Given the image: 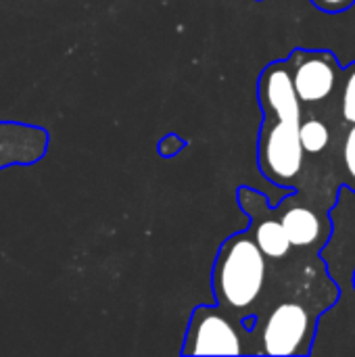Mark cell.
<instances>
[{
  "label": "cell",
  "mask_w": 355,
  "mask_h": 357,
  "mask_svg": "<svg viewBox=\"0 0 355 357\" xmlns=\"http://www.w3.org/2000/svg\"><path fill=\"white\" fill-rule=\"evenodd\" d=\"M312 2L324 13H343L355 4V0H312Z\"/></svg>",
  "instance_id": "7c38bea8"
},
{
  "label": "cell",
  "mask_w": 355,
  "mask_h": 357,
  "mask_svg": "<svg viewBox=\"0 0 355 357\" xmlns=\"http://www.w3.org/2000/svg\"><path fill=\"white\" fill-rule=\"evenodd\" d=\"M239 201L243 205V211L249 213L253 226H251V234L253 241L257 243L259 251L268 257V259H282L289 255L291 251V241L282 228V222L268 215V209L264 205L262 195H257L251 188H241L239 190Z\"/></svg>",
  "instance_id": "8992f818"
},
{
  "label": "cell",
  "mask_w": 355,
  "mask_h": 357,
  "mask_svg": "<svg viewBox=\"0 0 355 357\" xmlns=\"http://www.w3.org/2000/svg\"><path fill=\"white\" fill-rule=\"evenodd\" d=\"M343 163H345V172H347V184L355 190V123H352V128L345 136Z\"/></svg>",
  "instance_id": "8fae6325"
},
{
  "label": "cell",
  "mask_w": 355,
  "mask_h": 357,
  "mask_svg": "<svg viewBox=\"0 0 355 357\" xmlns=\"http://www.w3.org/2000/svg\"><path fill=\"white\" fill-rule=\"evenodd\" d=\"M182 146H184V140H180L178 136L169 134V136H165L159 142V153H161V157H174Z\"/></svg>",
  "instance_id": "4fadbf2b"
},
{
  "label": "cell",
  "mask_w": 355,
  "mask_h": 357,
  "mask_svg": "<svg viewBox=\"0 0 355 357\" xmlns=\"http://www.w3.org/2000/svg\"><path fill=\"white\" fill-rule=\"evenodd\" d=\"M328 140H331V132L326 128L324 121L316 119V117H310V119H301V126H299V142H301V149L303 153L308 155H320L326 151L328 146Z\"/></svg>",
  "instance_id": "9c48e42d"
},
{
  "label": "cell",
  "mask_w": 355,
  "mask_h": 357,
  "mask_svg": "<svg viewBox=\"0 0 355 357\" xmlns=\"http://www.w3.org/2000/svg\"><path fill=\"white\" fill-rule=\"evenodd\" d=\"M289 73L293 90L301 105H314L328 98L339 82L337 56L328 50H303L297 48L289 59Z\"/></svg>",
  "instance_id": "5b68a950"
},
{
  "label": "cell",
  "mask_w": 355,
  "mask_h": 357,
  "mask_svg": "<svg viewBox=\"0 0 355 357\" xmlns=\"http://www.w3.org/2000/svg\"><path fill=\"white\" fill-rule=\"evenodd\" d=\"M0 167L29 165L44 157L48 149V132L44 128L0 121Z\"/></svg>",
  "instance_id": "52a82bcc"
},
{
  "label": "cell",
  "mask_w": 355,
  "mask_h": 357,
  "mask_svg": "<svg viewBox=\"0 0 355 357\" xmlns=\"http://www.w3.org/2000/svg\"><path fill=\"white\" fill-rule=\"evenodd\" d=\"M341 115L347 123H355V63L341 73Z\"/></svg>",
  "instance_id": "30bf717a"
},
{
  "label": "cell",
  "mask_w": 355,
  "mask_h": 357,
  "mask_svg": "<svg viewBox=\"0 0 355 357\" xmlns=\"http://www.w3.org/2000/svg\"><path fill=\"white\" fill-rule=\"evenodd\" d=\"M266 284V255L253 241L251 230L232 234L218 251L211 287L216 303L228 316L241 320L259 299Z\"/></svg>",
  "instance_id": "7a4b0ae2"
},
{
  "label": "cell",
  "mask_w": 355,
  "mask_h": 357,
  "mask_svg": "<svg viewBox=\"0 0 355 357\" xmlns=\"http://www.w3.org/2000/svg\"><path fill=\"white\" fill-rule=\"evenodd\" d=\"M314 337L310 312L295 301L280 303L266 320L262 343L266 356H308Z\"/></svg>",
  "instance_id": "277c9868"
},
{
  "label": "cell",
  "mask_w": 355,
  "mask_h": 357,
  "mask_svg": "<svg viewBox=\"0 0 355 357\" xmlns=\"http://www.w3.org/2000/svg\"><path fill=\"white\" fill-rule=\"evenodd\" d=\"M293 247H312L322 234V220L310 207H291L280 218Z\"/></svg>",
  "instance_id": "ba28073f"
},
{
  "label": "cell",
  "mask_w": 355,
  "mask_h": 357,
  "mask_svg": "<svg viewBox=\"0 0 355 357\" xmlns=\"http://www.w3.org/2000/svg\"><path fill=\"white\" fill-rule=\"evenodd\" d=\"M182 356H241L243 339L230 316L220 307L201 305L192 312Z\"/></svg>",
  "instance_id": "3957f363"
},
{
  "label": "cell",
  "mask_w": 355,
  "mask_h": 357,
  "mask_svg": "<svg viewBox=\"0 0 355 357\" xmlns=\"http://www.w3.org/2000/svg\"><path fill=\"white\" fill-rule=\"evenodd\" d=\"M354 287H355V272H354Z\"/></svg>",
  "instance_id": "5bb4252c"
},
{
  "label": "cell",
  "mask_w": 355,
  "mask_h": 357,
  "mask_svg": "<svg viewBox=\"0 0 355 357\" xmlns=\"http://www.w3.org/2000/svg\"><path fill=\"white\" fill-rule=\"evenodd\" d=\"M257 98L264 111L257 142L259 169L274 184L291 188L303 169L305 153L299 142L301 102L293 90L287 61H274L262 71Z\"/></svg>",
  "instance_id": "6da1fadb"
}]
</instances>
